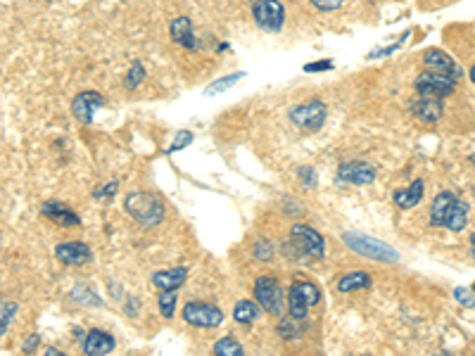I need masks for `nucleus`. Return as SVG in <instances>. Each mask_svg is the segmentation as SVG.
<instances>
[{
	"mask_svg": "<svg viewBox=\"0 0 475 356\" xmlns=\"http://www.w3.org/2000/svg\"><path fill=\"white\" fill-rule=\"evenodd\" d=\"M468 223V202L454 195L452 190H442L435 195L430 204V226L432 228H447L452 233H461Z\"/></svg>",
	"mask_w": 475,
	"mask_h": 356,
	"instance_id": "f257e3e1",
	"label": "nucleus"
},
{
	"mask_svg": "<svg viewBox=\"0 0 475 356\" xmlns=\"http://www.w3.org/2000/svg\"><path fill=\"white\" fill-rule=\"evenodd\" d=\"M126 214L142 228H155L164 221V202L160 195L147 193V190H133L124 197Z\"/></svg>",
	"mask_w": 475,
	"mask_h": 356,
	"instance_id": "f03ea898",
	"label": "nucleus"
},
{
	"mask_svg": "<svg viewBox=\"0 0 475 356\" xmlns=\"http://www.w3.org/2000/svg\"><path fill=\"white\" fill-rule=\"evenodd\" d=\"M285 255L290 259H297V262H302V259H323L325 257V240L323 235L318 230H314L311 226H304V223H293L290 226V238L288 243H285Z\"/></svg>",
	"mask_w": 475,
	"mask_h": 356,
	"instance_id": "7ed1b4c3",
	"label": "nucleus"
},
{
	"mask_svg": "<svg viewBox=\"0 0 475 356\" xmlns=\"http://www.w3.org/2000/svg\"><path fill=\"white\" fill-rule=\"evenodd\" d=\"M342 240L345 245L357 252V255H362L366 259H376V262H383V264H395L399 262V252L392 250L390 245L376 240V238H369V235H362V233H342Z\"/></svg>",
	"mask_w": 475,
	"mask_h": 356,
	"instance_id": "20e7f679",
	"label": "nucleus"
},
{
	"mask_svg": "<svg viewBox=\"0 0 475 356\" xmlns=\"http://www.w3.org/2000/svg\"><path fill=\"white\" fill-rule=\"evenodd\" d=\"M321 302V290L309 280H293L288 290V313L300 321H309V309Z\"/></svg>",
	"mask_w": 475,
	"mask_h": 356,
	"instance_id": "39448f33",
	"label": "nucleus"
},
{
	"mask_svg": "<svg viewBox=\"0 0 475 356\" xmlns=\"http://www.w3.org/2000/svg\"><path fill=\"white\" fill-rule=\"evenodd\" d=\"M257 302L264 311L269 313V316H283V309H285V297H283V290H281V283H278L276 276H259L255 280V287H252Z\"/></svg>",
	"mask_w": 475,
	"mask_h": 356,
	"instance_id": "423d86ee",
	"label": "nucleus"
},
{
	"mask_svg": "<svg viewBox=\"0 0 475 356\" xmlns=\"http://www.w3.org/2000/svg\"><path fill=\"white\" fill-rule=\"evenodd\" d=\"M288 116L300 131H318V128L325 124L328 107H325V102H321V100H309V102H302V105L290 109Z\"/></svg>",
	"mask_w": 475,
	"mask_h": 356,
	"instance_id": "0eeeda50",
	"label": "nucleus"
},
{
	"mask_svg": "<svg viewBox=\"0 0 475 356\" xmlns=\"http://www.w3.org/2000/svg\"><path fill=\"white\" fill-rule=\"evenodd\" d=\"M252 17L262 31L278 33L285 24V8L281 0H255Z\"/></svg>",
	"mask_w": 475,
	"mask_h": 356,
	"instance_id": "6e6552de",
	"label": "nucleus"
},
{
	"mask_svg": "<svg viewBox=\"0 0 475 356\" xmlns=\"http://www.w3.org/2000/svg\"><path fill=\"white\" fill-rule=\"evenodd\" d=\"M181 316L193 328H219L223 323V311L219 306L209 302H198V299H193V302L183 306Z\"/></svg>",
	"mask_w": 475,
	"mask_h": 356,
	"instance_id": "1a4fd4ad",
	"label": "nucleus"
},
{
	"mask_svg": "<svg viewBox=\"0 0 475 356\" xmlns=\"http://www.w3.org/2000/svg\"><path fill=\"white\" fill-rule=\"evenodd\" d=\"M413 88L420 95H432V98H445V95H452L454 88H457V79L447 77V74L440 72H420L416 79H413Z\"/></svg>",
	"mask_w": 475,
	"mask_h": 356,
	"instance_id": "9d476101",
	"label": "nucleus"
},
{
	"mask_svg": "<svg viewBox=\"0 0 475 356\" xmlns=\"http://www.w3.org/2000/svg\"><path fill=\"white\" fill-rule=\"evenodd\" d=\"M376 181V167L369 162H342L337 169V183L342 186H371Z\"/></svg>",
	"mask_w": 475,
	"mask_h": 356,
	"instance_id": "9b49d317",
	"label": "nucleus"
},
{
	"mask_svg": "<svg viewBox=\"0 0 475 356\" xmlns=\"http://www.w3.org/2000/svg\"><path fill=\"white\" fill-rule=\"evenodd\" d=\"M409 112L413 116H418L420 121H428V124H435V121L442 119L445 114V105L442 98H432V95H416L413 100H409Z\"/></svg>",
	"mask_w": 475,
	"mask_h": 356,
	"instance_id": "f8f14e48",
	"label": "nucleus"
},
{
	"mask_svg": "<svg viewBox=\"0 0 475 356\" xmlns=\"http://www.w3.org/2000/svg\"><path fill=\"white\" fill-rule=\"evenodd\" d=\"M100 107H105V98L95 91H81L77 98L72 100V114L77 116V121H81V124L86 126L93 121L95 109Z\"/></svg>",
	"mask_w": 475,
	"mask_h": 356,
	"instance_id": "ddd939ff",
	"label": "nucleus"
},
{
	"mask_svg": "<svg viewBox=\"0 0 475 356\" xmlns=\"http://www.w3.org/2000/svg\"><path fill=\"white\" fill-rule=\"evenodd\" d=\"M91 257H93L91 247L81 240H67L55 247V259L65 266H84L91 262Z\"/></svg>",
	"mask_w": 475,
	"mask_h": 356,
	"instance_id": "4468645a",
	"label": "nucleus"
},
{
	"mask_svg": "<svg viewBox=\"0 0 475 356\" xmlns=\"http://www.w3.org/2000/svg\"><path fill=\"white\" fill-rule=\"evenodd\" d=\"M40 214L48 216L50 221H55L57 226H62V228H77V226L81 223V216L77 214V211L69 209L65 202H60V200L43 202V207H40Z\"/></svg>",
	"mask_w": 475,
	"mask_h": 356,
	"instance_id": "2eb2a0df",
	"label": "nucleus"
},
{
	"mask_svg": "<svg viewBox=\"0 0 475 356\" xmlns=\"http://www.w3.org/2000/svg\"><path fill=\"white\" fill-rule=\"evenodd\" d=\"M169 36H172V40L176 45L186 48V50H198V48H200L198 38H195L193 22H190L188 17L172 19V24H169Z\"/></svg>",
	"mask_w": 475,
	"mask_h": 356,
	"instance_id": "dca6fc26",
	"label": "nucleus"
},
{
	"mask_svg": "<svg viewBox=\"0 0 475 356\" xmlns=\"http://www.w3.org/2000/svg\"><path fill=\"white\" fill-rule=\"evenodd\" d=\"M423 65H425V69L447 74V77H454V79H459L461 74H464L459 69V65L449 57V55L442 52V50H437V48H430V50H425Z\"/></svg>",
	"mask_w": 475,
	"mask_h": 356,
	"instance_id": "f3484780",
	"label": "nucleus"
},
{
	"mask_svg": "<svg viewBox=\"0 0 475 356\" xmlns=\"http://www.w3.org/2000/svg\"><path fill=\"white\" fill-rule=\"evenodd\" d=\"M81 347H84V352L88 356H105L117 347V340L105 330H88L84 342H81Z\"/></svg>",
	"mask_w": 475,
	"mask_h": 356,
	"instance_id": "a211bd4d",
	"label": "nucleus"
},
{
	"mask_svg": "<svg viewBox=\"0 0 475 356\" xmlns=\"http://www.w3.org/2000/svg\"><path fill=\"white\" fill-rule=\"evenodd\" d=\"M392 200L399 209H413L418 202H423V178L409 183V188H397L392 193Z\"/></svg>",
	"mask_w": 475,
	"mask_h": 356,
	"instance_id": "6ab92c4d",
	"label": "nucleus"
},
{
	"mask_svg": "<svg viewBox=\"0 0 475 356\" xmlns=\"http://www.w3.org/2000/svg\"><path fill=\"white\" fill-rule=\"evenodd\" d=\"M186 278H188V269H183V266H176V269H167V271L152 273V285L157 287L160 292L179 290V287L186 283Z\"/></svg>",
	"mask_w": 475,
	"mask_h": 356,
	"instance_id": "aec40b11",
	"label": "nucleus"
},
{
	"mask_svg": "<svg viewBox=\"0 0 475 356\" xmlns=\"http://www.w3.org/2000/svg\"><path fill=\"white\" fill-rule=\"evenodd\" d=\"M307 328H309V321H300V318H295V316H283L281 321H278V328H276V333H278V338L281 340H285V342H293V340H300L304 333H307Z\"/></svg>",
	"mask_w": 475,
	"mask_h": 356,
	"instance_id": "412c9836",
	"label": "nucleus"
},
{
	"mask_svg": "<svg viewBox=\"0 0 475 356\" xmlns=\"http://www.w3.org/2000/svg\"><path fill=\"white\" fill-rule=\"evenodd\" d=\"M373 285V278L371 273L366 271H352V273H345L337 280V292L347 294V292H357V290H369Z\"/></svg>",
	"mask_w": 475,
	"mask_h": 356,
	"instance_id": "4be33fe9",
	"label": "nucleus"
},
{
	"mask_svg": "<svg viewBox=\"0 0 475 356\" xmlns=\"http://www.w3.org/2000/svg\"><path fill=\"white\" fill-rule=\"evenodd\" d=\"M259 311H264L259 302H250V299H242V302H238L233 306V321L235 323H242V326H250L255 323L257 318H259Z\"/></svg>",
	"mask_w": 475,
	"mask_h": 356,
	"instance_id": "5701e85b",
	"label": "nucleus"
},
{
	"mask_svg": "<svg viewBox=\"0 0 475 356\" xmlns=\"http://www.w3.org/2000/svg\"><path fill=\"white\" fill-rule=\"evenodd\" d=\"M214 354L219 356H240L242 354V345L238 342L233 335H226V338H221L219 342H214Z\"/></svg>",
	"mask_w": 475,
	"mask_h": 356,
	"instance_id": "b1692460",
	"label": "nucleus"
},
{
	"mask_svg": "<svg viewBox=\"0 0 475 356\" xmlns=\"http://www.w3.org/2000/svg\"><path fill=\"white\" fill-rule=\"evenodd\" d=\"M240 79H245V72H235V74H228V77L216 79L214 84H209V86H207L205 95H216V93L228 91V88L233 86V84H238V81H240Z\"/></svg>",
	"mask_w": 475,
	"mask_h": 356,
	"instance_id": "393cba45",
	"label": "nucleus"
},
{
	"mask_svg": "<svg viewBox=\"0 0 475 356\" xmlns=\"http://www.w3.org/2000/svg\"><path fill=\"white\" fill-rule=\"evenodd\" d=\"M176 302H179V294H176V290H164V292H160L157 304H160L162 316H164V318H174Z\"/></svg>",
	"mask_w": 475,
	"mask_h": 356,
	"instance_id": "a878e982",
	"label": "nucleus"
},
{
	"mask_svg": "<svg viewBox=\"0 0 475 356\" xmlns=\"http://www.w3.org/2000/svg\"><path fill=\"white\" fill-rule=\"evenodd\" d=\"M72 297L77 299L79 304H86V306H100V304H103V299H98V294H95L91 287H84V285L74 287Z\"/></svg>",
	"mask_w": 475,
	"mask_h": 356,
	"instance_id": "bb28decb",
	"label": "nucleus"
},
{
	"mask_svg": "<svg viewBox=\"0 0 475 356\" xmlns=\"http://www.w3.org/2000/svg\"><path fill=\"white\" fill-rule=\"evenodd\" d=\"M454 299L466 306V309H475V290L473 287H454Z\"/></svg>",
	"mask_w": 475,
	"mask_h": 356,
	"instance_id": "cd10ccee",
	"label": "nucleus"
},
{
	"mask_svg": "<svg viewBox=\"0 0 475 356\" xmlns=\"http://www.w3.org/2000/svg\"><path fill=\"white\" fill-rule=\"evenodd\" d=\"M15 313H17V304L3 299V316H0V333L3 335H8V328L12 323V318H15Z\"/></svg>",
	"mask_w": 475,
	"mask_h": 356,
	"instance_id": "c85d7f7f",
	"label": "nucleus"
},
{
	"mask_svg": "<svg viewBox=\"0 0 475 356\" xmlns=\"http://www.w3.org/2000/svg\"><path fill=\"white\" fill-rule=\"evenodd\" d=\"M193 138H195V135H193V131H181V133H179V135H176V138H174V143H172V145L167 148V155H174V152H179V150L188 148L190 143H193Z\"/></svg>",
	"mask_w": 475,
	"mask_h": 356,
	"instance_id": "c756f323",
	"label": "nucleus"
},
{
	"mask_svg": "<svg viewBox=\"0 0 475 356\" xmlns=\"http://www.w3.org/2000/svg\"><path fill=\"white\" fill-rule=\"evenodd\" d=\"M142 79H145V67H142L140 62H133V65H131V69H128L126 86H128V88H138Z\"/></svg>",
	"mask_w": 475,
	"mask_h": 356,
	"instance_id": "7c9ffc66",
	"label": "nucleus"
},
{
	"mask_svg": "<svg viewBox=\"0 0 475 356\" xmlns=\"http://www.w3.org/2000/svg\"><path fill=\"white\" fill-rule=\"evenodd\" d=\"M406 38H409V31H406L404 36L399 38V40H395V43H392V45H388V48H378V50L369 52V55H366V60H378V57H388V55H392V52H395L397 48H402V43H404Z\"/></svg>",
	"mask_w": 475,
	"mask_h": 356,
	"instance_id": "2f4dec72",
	"label": "nucleus"
},
{
	"mask_svg": "<svg viewBox=\"0 0 475 356\" xmlns=\"http://www.w3.org/2000/svg\"><path fill=\"white\" fill-rule=\"evenodd\" d=\"M271 255H274V250H271V243L269 240H257L255 245V257L262 259V262H271Z\"/></svg>",
	"mask_w": 475,
	"mask_h": 356,
	"instance_id": "473e14b6",
	"label": "nucleus"
},
{
	"mask_svg": "<svg viewBox=\"0 0 475 356\" xmlns=\"http://www.w3.org/2000/svg\"><path fill=\"white\" fill-rule=\"evenodd\" d=\"M309 3L314 5L318 12H332V10L342 8L345 0H309Z\"/></svg>",
	"mask_w": 475,
	"mask_h": 356,
	"instance_id": "72a5a7b5",
	"label": "nucleus"
},
{
	"mask_svg": "<svg viewBox=\"0 0 475 356\" xmlns=\"http://www.w3.org/2000/svg\"><path fill=\"white\" fill-rule=\"evenodd\" d=\"M332 69V60H316V62L304 65V72L307 74H318V72H328Z\"/></svg>",
	"mask_w": 475,
	"mask_h": 356,
	"instance_id": "f704fd0d",
	"label": "nucleus"
},
{
	"mask_svg": "<svg viewBox=\"0 0 475 356\" xmlns=\"http://www.w3.org/2000/svg\"><path fill=\"white\" fill-rule=\"evenodd\" d=\"M297 176H300V181L307 188H314L316 186V171L311 169V167H300V169H297Z\"/></svg>",
	"mask_w": 475,
	"mask_h": 356,
	"instance_id": "c9c22d12",
	"label": "nucleus"
},
{
	"mask_svg": "<svg viewBox=\"0 0 475 356\" xmlns=\"http://www.w3.org/2000/svg\"><path fill=\"white\" fill-rule=\"evenodd\" d=\"M38 342H40V335H31V338L22 345V352H24V354H31L33 349L38 347Z\"/></svg>",
	"mask_w": 475,
	"mask_h": 356,
	"instance_id": "e433bc0d",
	"label": "nucleus"
},
{
	"mask_svg": "<svg viewBox=\"0 0 475 356\" xmlns=\"http://www.w3.org/2000/svg\"><path fill=\"white\" fill-rule=\"evenodd\" d=\"M117 188H119V186H117V181H112L107 188H103V190H95L93 195H95V197H112L114 193H117Z\"/></svg>",
	"mask_w": 475,
	"mask_h": 356,
	"instance_id": "4c0bfd02",
	"label": "nucleus"
},
{
	"mask_svg": "<svg viewBox=\"0 0 475 356\" xmlns=\"http://www.w3.org/2000/svg\"><path fill=\"white\" fill-rule=\"evenodd\" d=\"M45 354H50V356H57V354H60V349H57V347H48V349H45Z\"/></svg>",
	"mask_w": 475,
	"mask_h": 356,
	"instance_id": "58836bf2",
	"label": "nucleus"
},
{
	"mask_svg": "<svg viewBox=\"0 0 475 356\" xmlns=\"http://www.w3.org/2000/svg\"><path fill=\"white\" fill-rule=\"evenodd\" d=\"M468 77H471V81H473V84H475V65L471 67V72H468Z\"/></svg>",
	"mask_w": 475,
	"mask_h": 356,
	"instance_id": "ea45409f",
	"label": "nucleus"
},
{
	"mask_svg": "<svg viewBox=\"0 0 475 356\" xmlns=\"http://www.w3.org/2000/svg\"><path fill=\"white\" fill-rule=\"evenodd\" d=\"M471 247H475V230H473V235H471Z\"/></svg>",
	"mask_w": 475,
	"mask_h": 356,
	"instance_id": "a19ab883",
	"label": "nucleus"
},
{
	"mask_svg": "<svg viewBox=\"0 0 475 356\" xmlns=\"http://www.w3.org/2000/svg\"><path fill=\"white\" fill-rule=\"evenodd\" d=\"M471 255H473V259H475V247H471Z\"/></svg>",
	"mask_w": 475,
	"mask_h": 356,
	"instance_id": "79ce46f5",
	"label": "nucleus"
},
{
	"mask_svg": "<svg viewBox=\"0 0 475 356\" xmlns=\"http://www.w3.org/2000/svg\"><path fill=\"white\" fill-rule=\"evenodd\" d=\"M473 290H475V283H473Z\"/></svg>",
	"mask_w": 475,
	"mask_h": 356,
	"instance_id": "37998d69",
	"label": "nucleus"
}]
</instances>
